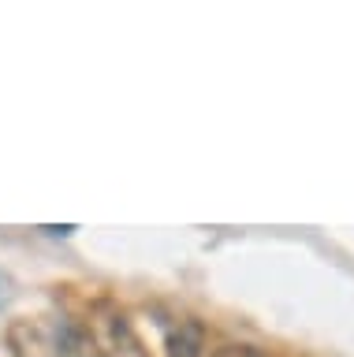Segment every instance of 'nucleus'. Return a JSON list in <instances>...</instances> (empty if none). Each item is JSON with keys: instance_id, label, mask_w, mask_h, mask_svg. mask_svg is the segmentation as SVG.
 Returning a JSON list of instances; mask_svg holds the SVG:
<instances>
[{"instance_id": "f257e3e1", "label": "nucleus", "mask_w": 354, "mask_h": 357, "mask_svg": "<svg viewBox=\"0 0 354 357\" xmlns=\"http://www.w3.org/2000/svg\"><path fill=\"white\" fill-rule=\"evenodd\" d=\"M8 346L15 357H94L82 320L68 312H41V317L15 320L8 328Z\"/></svg>"}, {"instance_id": "f03ea898", "label": "nucleus", "mask_w": 354, "mask_h": 357, "mask_svg": "<svg viewBox=\"0 0 354 357\" xmlns=\"http://www.w3.org/2000/svg\"><path fill=\"white\" fill-rule=\"evenodd\" d=\"M82 331H86V339H90L94 357H146V350H142V342H138L135 328L127 324V317L119 309L105 305V301H97V305L86 309Z\"/></svg>"}, {"instance_id": "7ed1b4c3", "label": "nucleus", "mask_w": 354, "mask_h": 357, "mask_svg": "<svg viewBox=\"0 0 354 357\" xmlns=\"http://www.w3.org/2000/svg\"><path fill=\"white\" fill-rule=\"evenodd\" d=\"M205 350V331L198 320H179L168 331V357H202Z\"/></svg>"}, {"instance_id": "20e7f679", "label": "nucleus", "mask_w": 354, "mask_h": 357, "mask_svg": "<svg viewBox=\"0 0 354 357\" xmlns=\"http://www.w3.org/2000/svg\"><path fill=\"white\" fill-rule=\"evenodd\" d=\"M213 357H265L258 346H242V342H228V346H220V350Z\"/></svg>"}, {"instance_id": "39448f33", "label": "nucleus", "mask_w": 354, "mask_h": 357, "mask_svg": "<svg viewBox=\"0 0 354 357\" xmlns=\"http://www.w3.org/2000/svg\"><path fill=\"white\" fill-rule=\"evenodd\" d=\"M12 298H15V279L8 272H0V309L12 305Z\"/></svg>"}]
</instances>
